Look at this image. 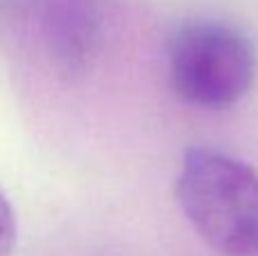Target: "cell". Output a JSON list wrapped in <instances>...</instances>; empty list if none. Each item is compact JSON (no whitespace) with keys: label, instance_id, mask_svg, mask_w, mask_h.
<instances>
[{"label":"cell","instance_id":"1","mask_svg":"<svg viewBox=\"0 0 258 256\" xmlns=\"http://www.w3.org/2000/svg\"><path fill=\"white\" fill-rule=\"evenodd\" d=\"M177 198L188 222L222 256H258V172L218 150L183 154Z\"/></svg>","mask_w":258,"mask_h":256},{"label":"cell","instance_id":"2","mask_svg":"<svg viewBox=\"0 0 258 256\" xmlns=\"http://www.w3.org/2000/svg\"><path fill=\"white\" fill-rule=\"evenodd\" d=\"M256 45L240 27L215 18L186 21L168 41V77L177 98L200 109H227L256 80Z\"/></svg>","mask_w":258,"mask_h":256},{"label":"cell","instance_id":"3","mask_svg":"<svg viewBox=\"0 0 258 256\" xmlns=\"http://www.w3.org/2000/svg\"><path fill=\"white\" fill-rule=\"evenodd\" d=\"M16 245V216L7 195L0 190V256H12Z\"/></svg>","mask_w":258,"mask_h":256}]
</instances>
